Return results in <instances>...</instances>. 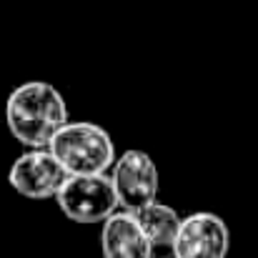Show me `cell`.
Listing matches in <instances>:
<instances>
[{"label":"cell","instance_id":"8992f818","mask_svg":"<svg viewBox=\"0 0 258 258\" xmlns=\"http://www.w3.org/2000/svg\"><path fill=\"white\" fill-rule=\"evenodd\" d=\"M63 180H66V171L53 158V153L48 148H35V151L20 153L8 171L10 188L30 201L55 198Z\"/></svg>","mask_w":258,"mask_h":258},{"label":"cell","instance_id":"5b68a950","mask_svg":"<svg viewBox=\"0 0 258 258\" xmlns=\"http://www.w3.org/2000/svg\"><path fill=\"white\" fill-rule=\"evenodd\" d=\"M231 231L218 213L196 211L180 218L171 243L173 258H226Z\"/></svg>","mask_w":258,"mask_h":258},{"label":"cell","instance_id":"3957f363","mask_svg":"<svg viewBox=\"0 0 258 258\" xmlns=\"http://www.w3.org/2000/svg\"><path fill=\"white\" fill-rule=\"evenodd\" d=\"M55 203L73 223H103L118 211V198L110 175H66L55 193Z\"/></svg>","mask_w":258,"mask_h":258},{"label":"cell","instance_id":"9c48e42d","mask_svg":"<svg viewBox=\"0 0 258 258\" xmlns=\"http://www.w3.org/2000/svg\"><path fill=\"white\" fill-rule=\"evenodd\" d=\"M153 258H156V256H153ZM163 258H173V256H163Z\"/></svg>","mask_w":258,"mask_h":258},{"label":"cell","instance_id":"6da1fadb","mask_svg":"<svg viewBox=\"0 0 258 258\" xmlns=\"http://www.w3.org/2000/svg\"><path fill=\"white\" fill-rule=\"evenodd\" d=\"M66 123L68 105L53 83L25 81L13 88L5 100V125L25 151L48 148L55 131Z\"/></svg>","mask_w":258,"mask_h":258},{"label":"cell","instance_id":"7a4b0ae2","mask_svg":"<svg viewBox=\"0 0 258 258\" xmlns=\"http://www.w3.org/2000/svg\"><path fill=\"white\" fill-rule=\"evenodd\" d=\"M66 175H103L115 163V143L105 128L90 120H68L48 143Z\"/></svg>","mask_w":258,"mask_h":258},{"label":"cell","instance_id":"ba28073f","mask_svg":"<svg viewBox=\"0 0 258 258\" xmlns=\"http://www.w3.org/2000/svg\"><path fill=\"white\" fill-rule=\"evenodd\" d=\"M133 216L138 218V223H141V228L148 236L153 248H171L175 231H178V223L183 218L175 208H171L168 203L153 201V203L133 211Z\"/></svg>","mask_w":258,"mask_h":258},{"label":"cell","instance_id":"277c9868","mask_svg":"<svg viewBox=\"0 0 258 258\" xmlns=\"http://www.w3.org/2000/svg\"><path fill=\"white\" fill-rule=\"evenodd\" d=\"M110 183L118 198L120 211H138L153 201H158V188H161V173L156 168L153 158L146 151L128 148L123 151L113 168H110Z\"/></svg>","mask_w":258,"mask_h":258},{"label":"cell","instance_id":"52a82bcc","mask_svg":"<svg viewBox=\"0 0 258 258\" xmlns=\"http://www.w3.org/2000/svg\"><path fill=\"white\" fill-rule=\"evenodd\" d=\"M103 258H153V246L131 211H115L100 228Z\"/></svg>","mask_w":258,"mask_h":258}]
</instances>
